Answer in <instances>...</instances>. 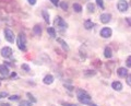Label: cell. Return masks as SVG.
Segmentation results:
<instances>
[{
    "label": "cell",
    "mask_w": 131,
    "mask_h": 106,
    "mask_svg": "<svg viewBox=\"0 0 131 106\" xmlns=\"http://www.w3.org/2000/svg\"><path fill=\"white\" fill-rule=\"evenodd\" d=\"M126 81H127V84L131 86V74L127 75V80H126Z\"/></svg>",
    "instance_id": "d4e9b609"
},
{
    "label": "cell",
    "mask_w": 131,
    "mask_h": 106,
    "mask_svg": "<svg viewBox=\"0 0 131 106\" xmlns=\"http://www.w3.org/2000/svg\"><path fill=\"white\" fill-rule=\"evenodd\" d=\"M96 3H97L98 7L104 8V2H103V0H96Z\"/></svg>",
    "instance_id": "cb8c5ba5"
},
{
    "label": "cell",
    "mask_w": 131,
    "mask_h": 106,
    "mask_svg": "<svg viewBox=\"0 0 131 106\" xmlns=\"http://www.w3.org/2000/svg\"><path fill=\"white\" fill-rule=\"evenodd\" d=\"M60 7H61L63 10H67V9H68V3H67V2H64V1H63V2L60 3Z\"/></svg>",
    "instance_id": "603a6c76"
},
{
    "label": "cell",
    "mask_w": 131,
    "mask_h": 106,
    "mask_svg": "<svg viewBox=\"0 0 131 106\" xmlns=\"http://www.w3.org/2000/svg\"><path fill=\"white\" fill-rule=\"evenodd\" d=\"M47 32L51 37H56V31L54 27H47Z\"/></svg>",
    "instance_id": "e0dca14e"
},
{
    "label": "cell",
    "mask_w": 131,
    "mask_h": 106,
    "mask_svg": "<svg viewBox=\"0 0 131 106\" xmlns=\"http://www.w3.org/2000/svg\"><path fill=\"white\" fill-rule=\"evenodd\" d=\"M126 64H127V67H131V56H129L128 58H127Z\"/></svg>",
    "instance_id": "484cf974"
},
{
    "label": "cell",
    "mask_w": 131,
    "mask_h": 106,
    "mask_svg": "<svg viewBox=\"0 0 131 106\" xmlns=\"http://www.w3.org/2000/svg\"><path fill=\"white\" fill-rule=\"evenodd\" d=\"M19 106H32V103L31 102H27V101H22Z\"/></svg>",
    "instance_id": "44dd1931"
},
{
    "label": "cell",
    "mask_w": 131,
    "mask_h": 106,
    "mask_svg": "<svg viewBox=\"0 0 131 106\" xmlns=\"http://www.w3.org/2000/svg\"><path fill=\"white\" fill-rule=\"evenodd\" d=\"M126 20H127V22H128V23H129V24H130V25H131V18H127Z\"/></svg>",
    "instance_id": "d6a6232c"
},
{
    "label": "cell",
    "mask_w": 131,
    "mask_h": 106,
    "mask_svg": "<svg viewBox=\"0 0 131 106\" xmlns=\"http://www.w3.org/2000/svg\"><path fill=\"white\" fill-rule=\"evenodd\" d=\"M0 74L5 75V77L9 75V69H8L7 66H5V65H0Z\"/></svg>",
    "instance_id": "9c48e42d"
},
{
    "label": "cell",
    "mask_w": 131,
    "mask_h": 106,
    "mask_svg": "<svg viewBox=\"0 0 131 106\" xmlns=\"http://www.w3.org/2000/svg\"><path fill=\"white\" fill-rule=\"evenodd\" d=\"M5 37L9 43H13L15 40V36L13 34V32L11 30H9V28H6L5 30Z\"/></svg>",
    "instance_id": "277c9868"
},
{
    "label": "cell",
    "mask_w": 131,
    "mask_h": 106,
    "mask_svg": "<svg viewBox=\"0 0 131 106\" xmlns=\"http://www.w3.org/2000/svg\"><path fill=\"white\" fill-rule=\"evenodd\" d=\"M87 9L90 12H94L95 11V6L93 3H87Z\"/></svg>",
    "instance_id": "ffe728a7"
},
{
    "label": "cell",
    "mask_w": 131,
    "mask_h": 106,
    "mask_svg": "<svg viewBox=\"0 0 131 106\" xmlns=\"http://www.w3.org/2000/svg\"><path fill=\"white\" fill-rule=\"evenodd\" d=\"M33 31H34V33H35L36 35L39 36V35L42 34V27H41L39 25H35V26L33 27Z\"/></svg>",
    "instance_id": "9a60e30c"
},
{
    "label": "cell",
    "mask_w": 131,
    "mask_h": 106,
    "mask_svg": "<svg viewBox=\"0 0 131 106\" xmlns=\"http://www.w3.org/2000/svg\"><path fill=\"white\" fill-rule=\"evenodd\" d=\"M19 95H11V96L9 97V99L10 101H18V99H19Z\"/></svg>",
    "instance_id": "7402d4cb"
},
{
    "label": "cell",
    "mask_w": 131,
    "mask_h": 106,
    "mask_svg": "<svg viewBox=\"0 0 131 106\" xmlns=\"http://www.w3.org/2000/svg\"><path fill=\"white\" fill-rule=\"evenodd\" d=\"M17 43H18V47H19V49H21L22 52H25L26 50V37L23 33L19 34Z\"/></svg>",
    "instance_id": "7a4b0ae2"
},
{
    "label": "cell",
    "mask_w": 131,
    "mask_h": 106,
    "mask_svg": "<svg viewBox=\"0 0 131 106\" xmlns=\"http://www.w3.org/2000/svg\"><path fill=\"white\" fill-rule=\"evenodd\" d=\"M94 25H95V24H94L93 22L91 21V20H86V21L84 22V26H85L86 30H91V28L93 27Z\"/></svg>",
    "instance_id": "4fadbf2b"
},
{
    "label": "cell",
    "mask_w": 131,
    "mask_h": 106,
    "mask_svg": "<svg viewBox=\"0 0 131 106\" xmlns=\"http://www.w3.org/2000/svg\"><path fill=\"white\" fill-rule=\"evenodd\" d=\"M91 106H97V105H95V104H91Z\"/></svg>",
    "instance_id": "836d02e7"
},
{
    "label": "cell",
    "mask_w": 131,
    "mask_h": 106,
    "mask_svg": "<svg viewBox=\"0 0 131 106\" xmlns=\"http://www.w3.org/2000/svg\"><path fill=\"white\" fill-rule=\"evenodd\" d=\"M27 96L30 97V99H32V102H33V103H36V99H34V96L31 94V93H27Z\"/></svg>",
    "instance_id": "4316f807"
},
{
    "label": "cell",
    "mask_w": 131,
    "mask_h": 106,
    "mask_svg": "<svg viewBox=\"0 0 131 106\" xmlns=\"http://www.w3.org/2000/svg\"><path fill=\"white\" fill-rule=\"evenodd\" d=\"M112 31L110 27H103L102 31H100V36L104 38H108L112 36Z\"/></svg>",
    "instance_id": "8992f818"
},
{
    "label": "cell",
    "mask_w": 131,
    "mask_h": 106,
    "mask_svg": "<svg viewBox=\"0 0 131 106\" xmlns=\"http://www.w3.org/2000/svg\"><path fill=\"white\" fill-rule=\"evenodd\" d=\"M73 10L75 12H81L82 11V7L79 5V3H74L73 5Z\"/></svg>",
    "instance_id": "ac0fdd59"
},
{
    "label": "cell",
    "mask_w": 131,
    "mask_h": 106,
    "mask_svg": "<svg viewBox=\"0 0 131 106\" xmlns=\"http://www.w3.org/2000/svg\"><path fill=\"white\" fill-rule=\"evenodd\" d=\"M55 25H56V27L60 28V30H64V28H67V23L63 21V19H62L61 17H56Z\"/></svg>",
    "instance_id": "3957f363"
},
{
    "label": "cell",
    "mask_w": 131,
    "mask_h": 106,
    "mask_svg": "<svg viewBox=\"0 0 131 106\" xmlns=\"http://www.w3.org/2000/svg\"><path fill=\"white\" fill-rule=\"evenodd\" d=\"M58 42H59L60 43V44H61L62 45V47H63L64 48V49H66V50H68V49H69V47H68V45H67V43H64L63 42V40H60V38H58Z\"/></svg>",
    "instance_id": "d6986e66"
},
{
    "label": "cell",
    "mask_w": 131,
    "mask_h": 106,
    "mask_svg": "<svg viewBox=\"0 0 131 106\" xmlns=\"http://www.w3.org/2000/svg\"><path fill=\"white\" fill-rule=\"evenodd\" d=\"M51 1V3L54 6H59L60 5V2H59V0H50Z\"/></svg>",
    "instance_id": "f1b7e54d"
},
{
    "label": "cell",
    "mask_w": 131,
    "mask_h": 106,
    "mask_svg": "<svg viewBox=\"0 0 131 106\" xmlns=\"http://www.w3.org/2000/svg\"><path fill=\"white\" fill-rule=\"evenodd\" d=\"M100 22H103V23H108L110 21V19H112V15L109 13H103L100 14Z\"/></svg>",
    "instance_id": "ba28073f"
},
{
    "label": "cell",
    "mask_w": 131,
    "mask_h": 106,
    "mask_svg": "<svg viewBox=\"0 0 131 106\" xmlns=\"http://www.w3.org/2000/svg\"><path fill=\"white\" fill-rule=\"evenodd\" d=\"M12 54H13V52H12V49L10 47H3L2 49H1V55H2V57H5V58L11 57Z\"/></svg>",
    "instance_id": "52a82bcc"
},
{
    "label": "cell",
    "mask_w": 131,
    "mask_h": 106,
    "mask_svg": "<svg viewBox=\"0 0 131 106\" xmlns=\"http://www.w3.org/2000/svg\"><path fill=\"white\" fill-rule=\"evenodd\" d=\"M22 69H24V70H26V71H30V67L27 66V65H22Z\"/></svg>",
    "instance_id": "f546056e"
},
{
    "label": "cell",
    "mask_w": 131,
    "mask_h": 106,
    "mask_svg": "<svg viewBox=\"0 0 131 106\" xmlns=\"http://www.w3.org/2000/svg\"><path fill=\"white\" fill-rule=\"evenodd\" d=\"M76 96H78V99L81 102L82 104H90L91 103V96L83 90H79L76 92Z\"/></svg>",
    "instance_id": "6da1fadb"
},
{
    "label": "cell",
    "mask_w": 131,
    "mask_h": 106,
    "mask_svg": "<svg viewBox=\"0 0 131 106\" xmlns=\"http://www.w3.org/2000/svg\"><path fill=\"white\" fill-rule=\"evenodd\" d=\"M62 105L63 106H79L76 104H69V103H62Z\"/></svg>",
    "instance_id": "4dcf8cb0"
},
{
    "label": "cell",
    "mask_w": 131,
    "mask_h": 106,
    "mask_svg": "<svg viewBox=\"0 0 131 106\" xmlns=\"http://www.w3.org/2000/svg\"><path fill=\"white\" fill-rule=\"evenodd\" d=\"M44 83H45V84H51L52 82H54V77H52L51 74H48V75H46L45 78H44Z\"/></svg>",
    "instance_id": "7c38bea8"
},
{
    "label": "cell",
    "mask_w": 131,
    "mask_h": 106,
    "mask_svg": "<svg viewBox=\"0 0 131 106\" xmlns=\"http://www.w3.org/2000/svg\"><path fill=\"white\" fill-rule=\"evenodd\" d=\"M112 87L114 90H116V91H121L122 90V84H121V82H119V81H115V82H112Z\"/></svg>",
    "instance_id": "30bf717a"
},
{
    "label": "cell",
    "mask_w": 131,
    "mask_h": 106,
    "mask_svg": "<svg viewBox=\"0 0 131 106\" xmlns=\"http://www.w3.org/2000/svg\"><path fill=\"white\" fill-rule=\"evenodd\" d=\"M117 73H118L119 77L124 78V77H127V75H128V70H127L126 68H119L117 70Z\"/></svg>",
    "instance_id": "8fae6325"
},
{
    "label": "cell",
    "mask_w": 131,
    "mask_h": 106,
    "mask_svg": "<svg viewBox=\"0 0 131 106\" xmlns=\"http://www.w3.org/2000/svg\"><path fill=\"white\" fill-rule=\"evenodd\" d=\"M27 1H29V3L30 5H32V6H34L36 3V0H27Z\"/></svg>",
    "instance_id": "1f68e13d"
},
{
    "label": "cell",
    "mask_w": 131,
    "mask_h": 106,
    "mask_svg": "<svg viewBox=\"0 0 131 106\" xmlns=\"http://www.w3.org/2000/svg\"><path fill=\"white\" fill-rule=\"evenodd\" d=\"M42 15H43L44 20H45L47 23H49V14H48V12L46 11V10H43V11H42Z\"/></svg>",
    "instance_id": "2e32d148"
},
{
    "label": "cell",
    "mask_w": 131,
    "mask_h": 106,
    "mask_svg": "<svg viewBox=\"0 0 131 106\" xmlns=\"http://www.w3.org/2000/svg\"><path fill=\"white\" fill-rule=\"evenodd\" d=\"M117 8H118V10H119L120 12H125L128 10L129 8V5L127 1H125V0H120L119 2L117 3Z\"/></svg>",
    "instance_id": "5b68a950"
},
{
    "label": "cell",
    "mask_w": 131,
    "mask_h": 106,
    "mask_svg": "<svg viewBox=\"0 0 131 106\" xmlns=\"http://www.w3.org/2000/svg\"><path fill=\"white\" fill-rule=\"evenodd\" d=\"M104 56L106 57V58H110V57L112 56V49H110L109 47H106V48H105V50H104Z\"/></svg>",
    "instance_id": "5bb4252c"
},
{
    "label": "cell",
    "mask_w": 131,
    "mask_h": 106,
    "mask_svg": "<svg viewBox=\"0 0 131 106\" xmlns=\"http://www.w3.org/2000/svg\"><path fill=\"white\" fill-rule=\"evenodd\" d=\"M8 93L7 92H0V99H3V97H7Z\"/></svg>",
    "instance_id": "83f0119b"
}]
</instances>
